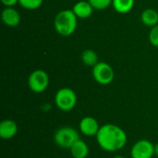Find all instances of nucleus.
I'll list each match as a JSON object with an SVG mask.
<instances>
[{"label":"nucleus","mask_w":158,"mask_h":158,"mask_svg":"<svg viewBox=\"0 0 158 158\" xmlns=\"http://www.w3.org/2000/svg\"><path fill=\"white\" fill-rule=\"evenodd\" d=\"M95 137L99 146L106 152L119 151L128 142L124 130L118 125L110 123L101 126Z\"/></svg>","instance_id":"1"},{"label":"nucleus","mask_w":158,"mask_h":158,"mask_svg":"<svg viewBox=\"0 0 158 158\" xmlns=\"http://www.w3.org/2000/svg\"><path fill=\"white\" fill-rule=\"evenodd\" d=\"M78 25V18L72 9H65L58 12L54 19L56 31L64 37L70 36L74 33Z\"/></svg>","instance_id":"2"},{"label":"nucleus","mask_w":158,"mask_h":158,"mask_svg":"<svg viewBox=\"0 0 158 158\" xmlns=\"http://www.w3.org/2000/svg\"><path fill=\"white\" fill-rule=\"evenodd\" d=\"M55 104L61 111L69 112L72 110L77 104L76 93L68 87L59 89L55 95Z\"/></svg>","instance_id":"3"},{"label":"nucleus","mask_w":158,"mask_h":158,"mask_svg":"<svg viewBox=\"0 0 158 158\" xmlns=\"http://www.w3.org/2000/svg\"><path fill=\"white\" fill-rule=\"evenodd\" d=\"M79 139V132L71 127H62L58 129L54 136L55 143L63 149H70Z\"/></svg>","instance_id":"4"},{"label":"nucleus","mask_w":158,"mask_h":158,"mask_svg":"<svg viewBox=\"0 0 158 158\" xmlns=\"http://www.w3.org/2000/svg\"><path fill=\"white\" fill-rule=\"evenodd\" d=\"M49 85V76L43 69L33 70L28 78V86L35 94L44 93Z\"/></svg>","instance_id":"5"},{"label":"nucleus","mask_w":158,"mask_h":158,"mask_svg":"<svg viewBox=\"0 0 158 158\" xmlns=\"http://www.w3.org/2000/svg\"><path fill=\"white\" fill-rule=\"evenodd\" d=\"M92 74L94 81L101 85L110 84L115 78L113 68L106 62H98L93 68Z\"/></svg>","instance_id":"6"},{"label":"nucleus","mask_w":158,"mask_h":158,"mask_svg":"<svg viewBox=\"0 0 158 158\" xmlns=\"http://www.w3.org/2000/svg\"><path fill=\"white\" fill-rule=\"evenodd\" d=\"M155 144L148 140H140L136 142L131 150V158H152L154 154Z\"/></svg>","instance_id":"7"},{"label":"nucleus","mask_w":158,"mask_h":158,"mask_svg":"<svg viewBox=\"0 0 158 158\" xmlns=\"http://www.w3.org/2000/svg\"><path fill=\"white\" fill-rule=\"evenodd\" d=\"M79 129L83 135L92 137V136H96V134L99 131L100 126L98 124V121L94 118L84 117L80 121Z\"/></svg>","instance_id":"8"},{"label":"nucleus","mask_w":158,"mask_h":158,"mask_svg":"<svg viewBox=\"0 0 158 158\" xmlns=\"http://www.w3.org/2000/svg\"><path fill=\"white\" fill-rule=\"evenodd\" d=\"M1 19L5 25L8 27H16L20 23V15L14 7H5L1 13Z\"/></svg>","instance_id":"9"},{"label":"nucleus","mask_w":158,"mask_h":158,"mask_svg":"<svg viewBox=\"0 0 158 158\" xmlns=\"http://www.w3.org/2000/svg\"><path fill=\"white\" fill-rule=\"evenodd\" d=\"M18 125L12 119H4L0 123V137L3 140H10L16 136Z\"/></svg>","instance_id":"10"},{"label":"nucleus","mask_w":158,"mask_h":158,"mask_svg":"<svg viewBox=\"0 0 158 158\" xmlns=\"http://www.w3.org/2000/svg\"><path fill=\"white\" fill-rule=\"evenodd\" d=\"M94 10V7L88 0H81L77 2L72 7V11L78 19H88L92 16Z\"/></svg>","instance_id":"11"},{"label":"nucleus","mask_w":158,"mask_h":158,"mask_svg":"<svg viewBox=\"0 0 158 158\" xmlns=\"http://www.w3.org/2000/svg\"><path fill=\"white\" fill-rule=\"evenodd\" d=\"M70 155L73 158H86L89 155V147L87 143L79 139L69 149Z\"/></svg>","instance_id":"12"},{"label":"nucleus","mask_w":158,"mask_h":158,"mask_svg":"<svg viewBox=\"0 0 158 158\" xmlns=\"http://www.w3.org/2000/svg\"><path fill=\"white\" fill-rule=\"evenodd\" d=\"M142 22L148 27H154L158 24V11L154 8H146L141 15Z\"/></svg>","instance_id":"13"},{"label":"nucleus","mask_w":158,"mask_h":158,"mask_svg":"<svg viewBox=\"0 0 158 158\" xmlns=\"http://www.w3.org/2000/svg\"><path fill=\"white\" fill-rule=\"evenodd\" d=\"M114 9L120 14L129 13L134 6V0H113Z\"/></svg>","instance_id":"14"},{"label":"nucleus","mask_w":158,"mask_h":158,"mask_svg":"<svg viewBox=\"0 0 158 158\" xmlns=\"http://www.w3.org/2000/svg\"><path fill=\"white\" fill-rule=\"evenodd\" d=\"M81 61L87 67L94 68L98 63V56L95 51L92 49H86L81 54Z\"/></svg>","instance_id":"15"},{"label":"nucleus","mask_w":158,"mask_h":158,"mask_svg":"<svg viewBox=\"0 0 158 158\" xmlns=\"http://www.w3.org/2000/svg\"><path fill=\"white\" fill-rule=\"evenodd\" d=\"M44 3V0H19V4L25 9L35 10L39 8Z\"/></svg>","instance_id":"16"},{"label":"nucleus","mask_w":158,"mask_h":158,"mask_svg":"<svg viewBox=\"0 0 158 158\" xmlns=\"http://www.w3.org/2000/svg\"><path fill=\"white\" fill-rule=\"evenodd\" d=\"M88 1L92 5L94 9H96V10L106 9L113 3V0H88Z\"/></svg>","instance_id":"17"},{"label":"nucleus","mask_w":158,"mask_h":158,"mask_svg":"<svg viewBox=\"0 0 158 158\" xmlns=\"http://www.w3.org/2000/svg\"><path fill=\"white\" fill-rule=\"evenodd\" d=\"M149 41L153 46L158 48V24L151 29L149 33Z\"/></svg>","instance_id":"18"},{"label":"nucleus","mask_w":158,"mask_h":158,"mask_svg":"<svg viewBox=\"0 0 158 158\" xmlns=\"http://www.w3.org/2000/svg\"><path fill=\"white\" fill-rule=\"evenodd\" d=\"M19 0H1L2 4L6 6V7H13L15 5H17L19 3Z\"/></svg>","instance_id":"19"},{"label":"nucleus","mask_w":158,"mask_h":158,"mask_svg":"<svg viewBox=\"0 0 158 158\" xmlns=\"http://www.w3.org/2000/svg\"><path fill=\"white\" fill-rule=\"evenodd\" d=\"M154 154H155L156 156H157L158 157V143H156L155 146H154Z\"/></svg>","instance_id":"20"},{"label":"nucleus","mask_w":158,"mask_h":158,"mask_svg":"<svg viewBox=\"0 0 158 158\" xmlns=\"http://www.w3.org/2000/svg\"><path fill=\"white\" fill-rule=\"evenodd\" d=\"M114 158H126V157H124V156H115Z\"/></svg>","instance_id":"21"}]
</instances>
